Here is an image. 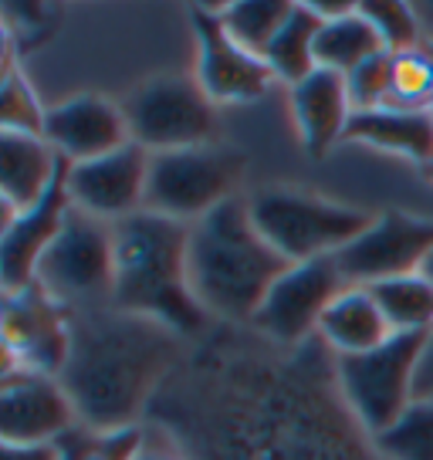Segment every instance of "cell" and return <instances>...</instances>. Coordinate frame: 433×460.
Listing matches in <instances>:
<instances>
[{
    "mask_svg": "<svg viewBox=\"0 0 433 460\" xmlns=\"http://www.w3.org/2000/svg\"><path fill=\"white\" fill-rule=\"evenodd\" d=\"M170 359L173 329L109 305L72 322V352L58 379L85 427L129 430Z\"/></svg>",
    "mask_w": 433,
    "mask_h": 460,
    "instance_id": "cell-1",
    "label": "cell"
},
{
    "mask_svg": "<svg viewBox=\"0 0 433 460\" xmlns=\"http://www.w3.org/2000/svg\"><path fill=\"white\" fill-rule=\"evenodd\" d=\"M291 264L264 241L251 203L224 200L190 224V285L203 312L224 318H254L264 295Z\"/></svg>",
    "mask_w": 433,
    "mask_h": 460,
    "instance_id": "cell-2",
    "label": "cell"
},
{
    "mask_svg": "<svg viewBox=\"0 0 433 460\" xmlns=\"http://www.w3.org/2000/svg\"><path fill=\"white\" fill-rule=\"evenodd\" d=\"M112 308L153 318L173 332L200 329L203 312L190 285V227L153 210L116 224Z\"/></svg>",
    "mask_w": 433,
    "mask_h": 460,
    "instance_id": "cell-3",
    "label": "cell"
},
{
    "mask_svg": "<svg viewBox=\"0 0 433 460\" xmlns=\"http://www.w3.org/2000/svg\"><path fill=\"white\" fill-rule=\"evenodd\" d=\"M116 281V224L72 207L61 234L38 264L34 285L68 315L112 305Z\"/></svg>",
    "mask_w": 433,
    "mask_h": 460,
    "instance_id": "cell-4",
    "label": "cell"
},
{
    "mask_svg": "<svg viewBox=\"0 0 433 460\" xmlns=\"http://www.w3.org/2000/svg\"><path fill=\"white\" fill-rule=\"evenodd\" d=\"M247 203L264 241L288 264L332 258L376 220L366 210L295 190H264Z\"/></svg>",
    "mask_w": 433,
    "mask_h": 460,
    "instance_id": "cell-5",
    "label": "cell"
},
{
    "mask_svg": "<svg viewBox=\"0 0 433 460\" xmlns=\"http://www.w3.org/2000/svg\"><path fill=\"white\" fill-rule=\"evenodd\" d=\"M244 159L216 146H190L173 153H149L146 210L180 224H197L200 217L231 200Z\"/></svg>",
    "mask_w": 433,
    "mask_h": 460,
    "instance_id": "cell-6",
    "label": "cell"
},
{
    "mask_svg": "<svg viewBox=\"0 0 433 460\" xmlns=\"http://www.w3.org/2000/svg\"><path fill=\"white\" fill-rule=\"evenodd\" d=\"M420 332H393L383 345L339 359V379L356 417L376 437L390 430L417 400V362L423 352Z\"/></svg>",
    "mask_w": 433,
    "mask_h": 460,
    "instance_id": "cell-7",
    "label": "cell"
},
{
    "mask_svg": "<svg viewBox=\"0 0 433 460\" xmlns=\"http://www.w3.org/2000/svg\"><path fill=\"white\" fill-rule=\"evenodd\" d=\"M122 112L129 122L132 143L149 153L207 146L216 126L214 102L207 99L200 82L187 75H163L139 85Z\"/></svg>",
    "mask_w": 433,
    "mask_h": 460,
    "instance_id": "cell-8",
    "label": "cell"
},
{
    "mask_svg": "<svg viewBox=\"0 0 433 460\" xmlns=\"http://www.w3.org/2000/svg\"><path fill=\"white\" fill-rule=\"evenodd\" d=\"M72 352V318L38 285L4 295V369L61 376Z\"/></svg>",
    "mask_w": 433,
    "mask_h": 460,
    "instance_id": "cell-9",
    "label": "cell"
},
{
    "mask_svg": "<svg viewBox=\"0 0 433 460\" xmlns=\"http://www.w3.org/2000/svg\"><path fill=\"white\" fill-rule=\"evenodd\" d=\"M433 247V220L400 214H379L349 247H342L335 261L349 285H379L400 274H417L423 258Z\"/></svg>",
    "mask_w": 433,
    "mask_h": 460,
    "instance_id": "cell-10",
    "label": "cell"
},
{
    "mask_svg": "<svg viewBox=\"0 0 433 460\" xmlns=\"http://www.w3.org/2000/svg\"><path fill=\"white\" fill-rule=\"evenodd\" d=\"M349 288L346 274L332 258H315L305 264H291L278 278L271 291L264 295L258 315L251 318L264 335L278 342H298L308 332L318 329L325 308L335 302V295Z\"/></svg>",
    "mask_w": 433,
    "mask_h": 460,
    "instance_id": "cell-11",
    "label": "cell"
},
{
    "mask_svg": "<svg viewBox=\"0 0 433 460\" xmlns=\"http://www.w3.org/2000/svg\"><path fill=\"white\" fill-rule=\"evenodd\" d=\"M82 420L58 376L4 369L0 379V444H55Z\"/></svg>",
    "mask_w": 433,
    "mask_h": 460,
    "instance_id": "cell-12",
    "label": "cell"
},
{
    "mask_svg": "<svg viewBox=\"0 0 433 460\" xmlns=\"http://www.w3.org/2000/svg\"><path fill=\"white\" fill-rule=\"evenodd\" d=\"M146 180H149V149L129 143L109 156L68 163L65 187L72 207L99 217L105 224H119L146 210Z\"/></svg>",
    "mask_w": 433,
    "mask_h": 460,
    "instance_id": "cell-13",
    "label": "cell"
},
{
    "mask_svg": "<svg viewBox=\"0 0 433 460\" xmlns=\"http://www.w3.org/2000/svg\"><path fill=\"white\" fill-rule=\"evenodd\" d=\"M193 34H197V48H200L197 51V82L214 105L254 102L275 85L271 65L234 41L216 14L193 11Z\"/></svg>",
    "mask_w": 433,
    "mask_h": 460,
    "instance_id": "cell-14",
    "label": "cell"
},
{
    "mask_svg": "<svg viewBox=\"0 0 433 460\" xmlns=\"http://www.w3.org/2000/svg\"><path fill=\"white\" fill-rule=\"evenodd\" d=\"M68 176V172H65ZM65 176L51 187L38 207H31L24 214H17L11 207H4V234H0V281L4 295H14L34 285L38 264L48 254V247L55 244L61 234V224L72 210V197L65 187Z\"/></svg>",
    "mask_w": 433,
    "mask_h": 460,
    "instance_id": "cell-15",
    "label": "cell"
},
{
    "mask_svg": "<svg viewBox=\"0 0 433 460\" xmlns=\"http://www.w3.org/2000/svg\"><path fill=\"white\" fill-rule=\"evenodd\" d=\"M44 139L68 163H88L132 143L126 112L102 95H72L48 109Z\"/></svg>",
    "mask_w": 433,
    "mask_h": 460,
    "instance_id": "cell-16",
    "label": "cell"
},
{
    "mask_svg": "<svg viewBox=\"0 0 433 460\" xmlns=\"http://www.w3.org/2000/svg\"><path fill=\"white\" fill-rule=\"evenodd\" d=\"M68 172L61 156L44 136L0 132V197L4 207L24 214L51 193V187Z\"/></svg>",
    "mask_w": 433,
    "mask_h": 460,
    "instance_id": "cell-17",
    "label": "cell"
},
{
    "mask_svg": "<svg viewBox=\"0 0 433 460\" xmlns=\"http://www.w3.org/2000/svg\"><path fill=\"white\" fill-rule=\"evenodd\" d=\"M291 112L305 149L312 156L329 153L339 139H346L349 119L356 112L349 99L346 75L315 68L305 82L291 85Z\"/></svg>",
    "mask_w": 433,
    "mask_h": 460,
    "instance_id": "cell-18",
    "label": "cell"
},
{
    "mask_svg": "<svg viewBox=\"0 0 433 460\" xmlns=\"http://www.w3.org/2000/svg\"><path fill=\"white\" fill-rule=\"evenodd\" d=\"M318 332L339 352V359L369 352L393 335L390 322L383 315V308L376 305L373 291L362 285H349L335 295V302L325 308V315L318 322Z\"/></svg>",
    "mask_w": 433,
    "mask_h": 460,
    "instance_id": "cell-19",
    "label": "cell"
},
{
    "mask_svg": "<svg viewBox=\"0 0 433 460\" xmlns=\"http://www.w3.org/2000/svg\"><path fill=\"white\" fill-rule=\"evenodd\" d=\"M346 139L373 146V149H386V153L427 166L433 159V112H406V109L352 112Z\"/></svg>",
    "mask_w": 433,
    "mask_h": 460,
    "instance_id": "cell-20",
    "label": "cell"
},
{
    "mask_svg": "<svg viewBox=\"0 0 433 460\" xmlns=\"http://www.w3.org/2000/svg\"><path fill=\"white\" fill-rule=\"evenodd\" d=\"M386 48L379 41L376 28L369 24V17L362 14V7L356 4L349 14L322 21L315 41V61L318 68H329L339 75H352L362 61L383 55Z\"/></svg>",
    "mask_w": 433,
    "mask_h": 460,
    "instance_id": "cell-21",
    "label": "cell"
},
{
    "mask_svg": "<svg viewBox=\"0 0 433 460\" xmlns=\"http://www.w3.org/2000/svg\"><path fill=\"white\" fill-rule=\"evenodd\" d=\"M318 31H322V17L312 4H295L291 7L285 28L275 34V41L268 44L264 51V61L271 65L275 78L288 82V85H298L308 75L318 68L315 61V41Z\"/></svg>",
    "mask_w": 433,
    "mask_h": 460,
    "instance_id": "cell-22",
    "label": "cell"
},
{
    "mask_svg": "<svg viewBox=\"0 0 433 460\" xmlns=\"http://www.w3.org/2000/svg\"><path fill=\"white\" fill-rule=\"evenodd\" d=\"M369 291H373L376 305L383 308L393 332L427 335L433 329V285L420 271L369 285Z\"/></svg>",
    "mask_w": 433,
    "mask_h": 460,
    "instance_id": "cell-23",
    "label": "cell"
},
{
    "mask_svg": "<svg viewBox=\"0 0 433 460\" xmlns=\"http://www.w3.org/2000/svg\"><path fill=\"white\" fill-rule=\"evenodd\" d=\"M291 7H295L291 0H237V4H227L224 11H216V17L241 48L264 58L268 44L285 28Z\"/></svg>",
    "mask_w": 433,
    "mask_h": 460,
    "instance_id": "cell-24",
    "label": "cell"
},
{
    "mask_svg": "<svg viewBox=\"0 0 433 460\" xmlns=\"http://www.w3.org/2000/svg\"><path fill=\"white\" fill-rule=\"evenodd\" d=\"M61 460H136L143 454V433L139 427L129 430H92L85 423H78L72 433H65L61 440Z\"/></svg>",
    "mask_w": 433,
    "mask_h": 460,
    "instance_id": "cell-25",
    "label": "cell"
},
{
    "mask_svg": "<svg viewBox=\"0 0 433 460\" xmlns=\"http://www.w3.org/2000/svg\"><path fill=\"white\" fill-rule=\"evenodd\" d=\"M390 460H433V400H413L390 430L376 437Z\"/></svg>",
    "mask_w": 433,
    "mask_h": 460,
    "instance_id": "cell-26",
    "label": "cell"
},
{
    "mask_svg": "<svg viewBox=\"0 0 433 460\" xmlns=\"http://www.w3.org/2000/svg\"><path fill=\"white\" fill-rule=\"evenodd\" d=\"M383 109L406 112H433V61L427 48H413L393 55V88Z\"/></svg>",
    "mask_w": 433,
    "mask_h": 460,
    "instance_id": "cell-27",
    "label": "cell"
},
{
    "mask_svg": "<svg viewBox=\"0 0 433 460\" xmlns=\"http://www.w3.org/2000/svg\"><path fill=\"white\" fill-rule=\"evenodd\" d=\"M44 122H48V109H41L34 88L14 68H7L0 85V132L44 136Z\"/></svg>",
    "mask_w": 433,
    "mask_h": 460,
    "instance_id": "cell-28",
    "label": "cell"
},
{
    "mask_svg": "<svg viewBox=\"0 0 433 460\" xmlns=\"http://www.w3.org/2000/svg\"><path fill=\"white\" fill-rule=\"evenodd\" d=\"M362 14L369 17V24L376 28L383 48L390 55H403V51H413L417 44V17L413 11L400 4V0H369V4H359Z\"/></svg>",
    "mask_w": 433,
    "mask_h": 460,
    "instance_id": "cell-29",
    "label": "cell"
},
{
    "mask_svg": "<svg viewBox=\"0 0 433 460\" xmlns=\"http://www.w3.org/2000/svg\"><path fill=\"white\" fill-rule=\"evenodd\" d=\"M346 82H349V99H352L356 112L383 109L390 102V88H393V55L383 51V55L362 61L356 72L346 75Z\"/></svg>",
    "mask_w": 433,
    "mask_h": 460,
    "instance_id": "cell-30",
    "label": "cell"
},
{
    "mask_svg": "<svg viewBox=\"0 0 433 460\" xmlns=\"http://www.w3.org/2000/svg\"><path fill=\"white\" fill-rule=\"evenodd\" d=\"M0 460H61L58 444H0Z\"/></svg>",
    "mask_w": 433,
    "mask_h": 460,
    "instance_id": "cell-31",
    "label": "cell"
},
{
    "mask_svg": "<svg viewBox=\"0 0 433 460\" xmlns=\"http://www.w3.org/2000/svg\"><path fill=\"white\" fill-rule=\"evenodd\" d=\"M417 400H433V329L423 339V352L417 362Z\"/></svg>",
    "mask_w": 433,
    "mask_h": 460,
    "instance_id": "cell-32",
    "label": "cell"
},
{
    "mask_svg": "<svg viewBox=\"0 0 433 460\" xmlns=\"http://www.w3.org/2000/svg\"><path fill=\"white\" fill-rule=\"evenodd\" d=\"M136 460H176V457L170 454V450H153V447H143V454H139Z\"/></svg>",
    "mask_w": 433,
    "mask_h": 460,
    "instance_id": "cell-33",
    "label": "cell"
},
{
    "mask_svg": "<svg viewBox=\"0 0 433 460\" xmlns=\"http://www.w3.org/2000/svg\"><path fill=\"white\" fill-rule=\"evenodd\" d=\"M420 274H423V278H427V281L433 285V247H430V254L423 258V264H420Z\"/></svg>",
    "mask_w": 433,
    "mask_h": 460,
    "instance_id": "cell-34",
    "label": "cell"
},
{
    "mask_svg": "<svg viewBox=\"0 0 433 460\" xmlns=\"http://www.w3.org/2000/svg\"><path fill=\"white\" fill-rule=\"evenodd\" d=\"M423 170H427V176H430V180H433V159H430V163H427V166H423Z\"/></svg>",
    "mask_w": 433,
    "mask_h": 460,
    "instance_id": "cell-35",
    "label": "cell"
},
{
    "mask_svg": "<svg viewBox=\"0 0 433 460\" xmlns=\"http://www.w3.org/2000/svg\"><path fill=\"white\" fill-rule=\"evenodd\" d=\"M427 55H430V61H433V44H427Z\"/></svg>",
    "mask_w": 433,
    "mask_h": 460,
    "instance_id": "cell-36",
    "label": "cell"
}]
</instances>
